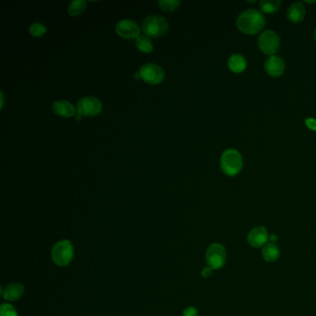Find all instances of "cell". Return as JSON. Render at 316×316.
Here are the masks:
<instances>
[{
    "instance_id": "1",
    "label": "cell",
    "mask_w": 316,
    "mask_h": 316,
    "mask_svg": "<svg viewBox=\"0 0 316 316\" xmlns=\"http://www.w3.org/2000/svg\"><path fill=\"white\" fill-rule=\"evenodd\" d=\"M265 15L255 9L242 11L237 19V26L242 33L255 34L262 31L265 26Z\"/></svg>"
},
{
    "instance_id": "2",
    "label": "cell",
    "mask_w": 316,
    "mask_h": 316,
    "mask_svg": "<svg viewBox=\"0 0 316 316\" xmlns=\"http://www.w3.org/2000/svg\"><path fill=\"white\" fill-rule=\"evenodd\" d=\"M220 165L222 171L229 176H235L240 173L243 167V158L239 150L228 148L221 155Z\"/></svg>"
},
{
    "instance_id": "3",
    "label": "cell",
    "mask_w": 316,
    "mask_h": 316,
    "mask_svg": "<svg viewBox=\"0 0 316 316\" xmlns=\"http://www.w3.org/2000/svg\"><path fill=\"white\" fill-rule=\"evenodd\" d=\"M74 256V248L68 240L58 241L52 248L51 258L54 264L58 266H67Z\"/></svg>"
},
{
    "instance_id": "4",
    "label": "cell",
    "mask_w": 316,
    "mask_h": 316,
    "mask_svg": "<svg viewBox=\"0 0 316 316\" xmlns=\"http://www.w3.org/2000/svg\"><path fill=\"white\" fill-rule=\"evenodd\" d=\"M169 24L165 18L159 15H150L146 18L142 24V31L148 37H159L166 34Z\"/></svg>"
},
{
    "instance_id": "5",
    "label": "cell",
    "mask_w": 316,
    "mask_h": 316,
    "mask_svg": "<svg viewBox=\"0 0 316 316\" xmlns=\"http://www.w3.org/2000/svg\"><path fill=\"white\" fill-rule=\"evenodd\" d=\"M258 46L265 54L273 56L280 48V37L272 30H266L260 34Z\"/></svg>"
},
{
    "instance_id": "6",
    "label": "cell",
    "mask_w": 316,
    "mask_h": 316,
    "mask_svg": "<svg viewBox=\"0 0 316 316\" xmlns=\"http://www.w3.org/2000/svg\"><path fill=\"white\" fill-rule=\"evenodd\" d=\"M226 251L224 247L218 244H212L206 251V263L213 270H218L225 265Z\"/></svg>"
},
{
    "instance_id": "7",
    "label": "cell",
    "mask_w": 316,
    "mask_h": 316,
    "mask_svg": "<svg viewBox=\"0 0 316 316\" xmlns=\"http://www.w3.org/2000/svg\"><path fill=\"white\" fill-rule=\"evenodd\" d=\"M139 74L146 83L149 85L160 84L165 76L163 69L154 63H147L143 65L140 68Z\"/></svg>"
},
{
    "instance_id": "8",
    "label": "cell",
    "mask_w": 316,
    "mask_h": 316,
    "mask_svg": "<svg viewBox=\"0 0 316 316\" xmlns=\"http://www.w3.org/2000/svg\"><path fill=\"white\" fill-rule=\"evenodd\" d=\"M102 110V104L94 97H86L77 103V112L84 116H96Z\"/></svg>"
},
{
    "instance_id": "9",
    "label": "cell",
    "mask_w": 316,
    "mask_h": 316,
    "mask_svg": "<svg viewBox=\"0 0 316 316\" xmlns=\"http://www.w3.org/2000/svg\"><path fill=\"white\" fill-rule=\"evenodd\" d=\"M117 34L122 38H137L140 35V27L136 22L131 20H122L115 27Z\"/></svg>"
},
{
    "instance_id": "10",
    "label": "cell",
    "mask_w": 316,
    "mask_h": 316,
    "mask_svg": "<svg viewBox=\"0 0 316 316\" xmlns=\"http://www.w3.org/2000/svg\"><path fill=\"white\" fill-rule=\"evenodd\" d=\"M265 70L270 76H280L282 75L286 70L285 61L279 56H276V55L270 56L265 60Z\"/></svg>"
},
{
    "instance_id": "11",
    "label": "cell",
    "mask_w": 316,
    "mask_h": 316,
    "mask_svg": "<svg viewBox=\"0 0 316 316\" xmlns=\"http://www.w3.org/2000/svg\"><path fill=\"white\" fill-rule=\"evenodd\" d=\"M269 240L268 233L264 226L255 227L249 232L248 236V242L253 248L264 247Z\"/></svg>"
},
{
    "instance_id": "12",
    "label": "cell",
    "mask_w": 316,
    "mask_h": 316,
    "mask_svg": "<svg viewBox=\"0 0 316 316\" xmlns=\"http://www.w3.org/2000/svg\"><path fill=\"white\" fill-rule=\"evenodd\" d=\"M24 294V287L20 283L9 284L6 288L1 289V295L8 301H16Z\"/></svg>"
},
{
    "instance_id": "13",
    "label": "cell",
    "mask_w": 316,
    "mask_h": 316,
    "mask_svg": "<svg viewBox=\"0 0 316 316\" xmlns=\"http://www.w3.org/2000/svg\"><path fill=\"white\" fill-rule=\"evenodd\" d=\"M306 15V9L302 2L298 1L292 3L288 9L287 16L291 23L298 24L303 21V19Z\"/></svg>"
},
{
    "instance_id": "14",
    "label": "cell",
    "mask_w": 316,
    "mask_h": 316,
    "mask_svg": "<svg viewBox=\"0 0 316 316\" xmlns=\"http://www.w3.org/2000/svg\"><path fill=\"white\" fill-rule=\"evenodd\" d=\"M52 109L56 114L60 115L62 117H66V118L72 117L75 114L74 106L67 100L55 101L52 105Z\"/></svg>"
},
{
    "instance_id": "15",
    "label": "cell",
    "mask_w": 316,
    "mask_h": 316,
    "mask_svg": "<svg viewBox=\"0 0 316 316\" xmlns=\"http://www.w3.org/2000/svg\"><path fill=\"white\" fill-rule=\"evenodd\" d=\"M228 67L233 73H240L247 68V60L244 56L240 54H232L227 61Z\"/></svg>"
},
{
    "instance_id": "16",
    "label": "cell",
    "mask_w": 316,
    "mask_h": 316,
    "mask_svg": "<svg viewBox=\"0 0 316 316\" xmlns=\"http://www.w3.org/2000/svg\"><path fill=\"white\" fill-rule=\"evenodd\" d=\"M263 257L265 258V261L267 262H274L280 256V250L276 245L273 243H269L265 245L263 251H262Z\"/></svg>"
},
{
    "instance_id": "17",
    "label": "cell",
    "mask_w": 316,
    "mask_h": 316,
    "mask_svg": "<svg viewBox=\"0 0 316 316\" xmlns=\"http://www.w3.org/2000/svg\"><path fill=\"white\" fill-rule=\"evenodd\" d=\"M137 49L144 53H150L153 50V44L148 36L139 35L136 40Z\"/></svg>"
},
{
    "instance_id": "18",
    "label": "cell",
    "mask_w": 316,
    "mask_h": 316,
    "mask_svg": "<svg viewBox=\"0 0 316 316\" xmlns=\"http://www.w3.org/2000/svg\"><path fill=\"white\" fill-rule=\"evenodd\" d=\"M86 2L85 0H73L70 2L68 13L71 16H78L86 9Z\"/></svg>"
},
{
    "instance_id": "19",
    "label": "cell",
    "mask_w": 316,
    "mask_h": 316,
    "mask_svg": "<svg viewBox=\"0 0 316 316\" xmlns=\"http://www.w3.org/2000/svg\"><path fill=\"white\" fill-rule=\"evenodd\" d=\"M281 6L280 0H262L260 2L261 9L265 13H273Z\"/></svg>"
},
{
    "instance_id": "20",
    "label": "cell",
    "mask_w": 316,
    "mask_h": 316,
    "mask_svg": "<svg viewBox=\"0 0 316 316\" xmlns=\"http://www.w3.org/2000/svg\"><path fill=\"white\" fill-rule=\"evenodd\" d=\"M158 4L160 8L165 11H173L179 7L181 1L180 0H160Z\"/></svg>"
},
{
    "instance_id": "21",
    "label": "cell",
    "mask_w": 316,
    "mask_h": 316,
    "mask_svg": "<svg viewBox=\"0 0 316 316\" xmlns=\"http://www.w3.org/2000/svg\"><path fill=\"white\" fill-rule=\"evenodd\" d=\"M30 34L36 37H40L47 32V27L39 23H34L29 28Z\"/></svg>"
},
{
    "instance_id": "22",
    "label": "cell",
    "mask_w": 316,
    "mask_h": 316,
    "mask_svg": "<svg viewBox=\"0 0 316 316\" xmlns=\"http://www.w3.org/2000/svg\"><path fill=\"white\" fill-rule=\"evenodd\" d=\"M0 316H18L17 310L10 303H3L0 306Z\"/></svg>"
},
{
    "instance_id": "23",
    "label": "cell",
    "mask_w": 316,
    "mask_h": 316,
    "mask_svg": "<svg viewBox=\"0 0 316 316\" xmlns=\"http://www.w3.org/2000/svg\"><path fill=\"white\" fill-rule=\"evenodd\" d=\"M183 316H197V311L195 307H188L183 312Z\"/></svg>"
},
{
    "instance_id": "24",
    "label": "cell",
    "mask_w": 316,
    "mask_h": 316,
    "mask_svg": "<svg viewBox=\"0 0 316 316\" xmlns=\"http://www.w3.org/2000/svg\"><path fill=\"white\" fill-rule=\"evenodd\" d=\"M305 123L308 127L314 131H316V119L315 118H307L305 120Z\"/></svg>"
},
{
    "instance_id": "25",
    "label": "cell",
    "mask_w": 316,
    "mask_h": 316,
    "mask_svg": "<svg viewBox=\"0 0 316 316\" xmlns=\"http://www.w3.org/2000/svg\"><path fill=\"white\" fill-rule=\"evenodd\" d=\"M212 273H213V269H212V268H210L209 266H207V267H205V268L202 270L201 275H202L203 277H205V278H208L210 275H212Z\"/></svg>"
},
{
    "instance_id": "26",
    "label": "cell",
    "mask_w": 316,
    "mask_h": 316,
    "mask_svg": "<svg viewBox=\"0 0 316 316\" xmlns=\"http://www.w3.org/2000/svg\"><path fill=\"white\" fill-rule=\"evenodd\" d=\"M135 77H136L137 79H138V78H141V77H140V74H139V73H135Z\"/></svg>"
},
{
    "instance_id": "27",
    "label": "cell",
    "mask_w": 316,
    "mask_h": 316,
    "mask_svg": "<svg viewBox=\"0 0 316 316\" xmlns=\"http://www.w3.org/2000/svg\"><path fill=\"white\" fill-rule=\"evenodd\" d=\"M314 39L316 41V29L314 31Z\"/></svg>"
},
{
    "instance_id": "28",
    "label": "cell",
    "mask_w": 316,
    "mask_h": 316,
    "mask_svg": "<svg viewBox=\"0 0 316 316\" xmlns=\"http://www.w3.org/2000/svg\"><path fill=\"white\" fill-rule=\"evenodd\" d=\"M275 240H276V237H275V236H272V237H271V240H273V241H274Z\"/></svg>"
}]
</instances>
